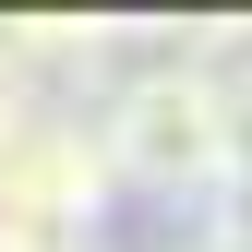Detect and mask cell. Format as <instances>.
Returning a JSON list of instances; mask_svg holds the SVG:
<instances>
[{
    "label": "cell",
    "instance_id": "1",
    "mask_svg": "<svg viewBox=\"0 0 252 252\" xmlns=\"http://www.w3.org/2000/svg\"><path fill=\"white\" fill-rule=\"evenodd\" d=\"M96 144H108V168L120 180H144V192H192L216 204L240 180V108H228V84L204 72V60H168V72H132L120 84V108L96 120Z\"/></svg>",
    "mask_w": 252,
    "mask_h": 252
},
{
    "label": "cell",
    "instance_id": "2",
    "mask_svg": "<svg viewBox=\"0 0 252 252\" xmlns=\"http://www.w3.org/2000/svg\"><path fill=\"white\" fill-rule=\"evenodd\" d=\"M108 192H120L108 144L84 132V120H60V108H24L12 156H0V204H12V216H60V228H96Z\"/></svg>",
    "mask_w": 252,
    "mask_h": 252
},
{
    "label": "cell",
    "instance_id": "3",
    "mask_svg": "<svg viewBox=\"0 0 252 252\" xmlns=\"http://www.w3.org/2000/svg\"><path fill=\"white\" fill-rule=\"evenodd\" d=\"M96 36H108V24H12V12H0V96H24V84H36V72H60V60H96Z\"/></svg>",
    "mask_w": 252,
    "mask_h": 252
},
{
    "label": "cell",
    "instance_id": "4",
    "mask_svg": "<svg viewBox=\"0 0 252 252\" xmlns=\"http://www.w3.org/2000/svg\"><path fill=\"white\" fill-rule=\"evenodd\" d=\"M192 252H252V216H216V228H204Z\"/></svg>",
    "mask_w": 252,
    "mask_h": 252
},
{
    "label": "cell",
    "instance_id": "5",
    "mask_svg": "<svg viewBox=\"0 0 252 252\" xmlns=\"http://www.w3.org/2000/svg\"><path fill=\"white\" fill-rule=\"evenodd\" d=\"M24 108H36V96H0V156H12V132H24Z\"/></svg>",
    "mask_w": 252,
    "mask_h": 252
}]
</instances>
